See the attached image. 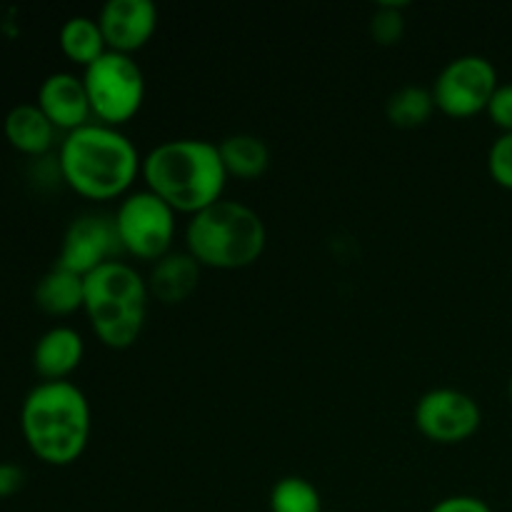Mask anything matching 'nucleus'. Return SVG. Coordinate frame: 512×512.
<instances>
[{"label":"nucleus","mask_w":512,"mask_h":512,"mask_svg":"<svg viewBox=\"0 0 512 512\" xmlns=\"http://www.w3.org/2000/svg\"><path fill=\"white\" fill-rule=\"evenodd\" d=\"M85 303V278L78 273L53 265L35 285V305L43 313L65 318L75 310L83 308Z\"/></svg>","instance_id":"obj_16"},{"label":"nucleus","mask_w":512,"mask_h":512,"mask_svg":"<svg viewBox=\"0 0 512 512\" xmlns=\"http://www.w3.org/2000/svg\"><path fill=\"white\" fill-rule=\"evenodd\" d=\"M85 353L83 338L68 325H55L40 335L33 350V368L43 380H65L80 365Z\"/></svg>","instance_id":"obj_13"},{"label":"nucleus","mask_w":512,"mask_h":512,"mask_svg":"<svg viewBox=\"0 0 512 512\" xmlns=\"http://www.w3.org/2000/svg\"><path fill=\"white\" fill-rule=\"evenodd\" d=\"M58 43L65 58L75 65H83V68L95 63L108 50L98 20L88 18V15H73V18L65 20Z\"/></svg>","instance_id":"obj_18"},{"label":"nucleus","mask_w":512,"mask_h":512,"mask_svg":"<svg viewBox=\"0 0 512 512\" xmlns=\"http://www.w3.org/2000/svg\"><path fill=\"white\" fill-rule=\"evenodd\" d=\"M115 218L123 253L140 260H160L175 238V210L150 190L128 195Z\"/></svg>","instance_id":"obj_7"},{"label":"nucleus","mask_w":512,"mask_h":512,"mask_svg":"<svg viewBox=\"0 0 512 512\" xmlns=\"http://www.w3.org/2000/svg\"><path fill=\"white\" fill-rule=\"evenodd\" d=\"M45 118L55 125V130H73L83 128L90 123V100L85 93L83 78L73 73H53L40 83L38 100H35Z\"/></svg>","instance_id":"obj_12"},{"label":"nucleus","mask_w":512,"mask_h":512,"mask_svg":"<svg viewBox=\"0 0 512 512\" xmlns=\"http://www.w3.org/2000/svg\"><path fill=\"white\" fill-rule=\"evenodd\" d=\"M118 255H123V245L113 215L85 213L78 215L65 230L55 265L85 278L100 265L118 260Z\"/></svg>","instance_id":"obj_10"},{"label":"nucleus","mask_w":512,"mask_h":512,"mask_svg":"<svg viewBox=\"0 0 512 512\" xmlns=\"http://www.w3.org/2000/svg\"><path fill=\"white\" fill-rule=\"evenodd\" d=\"M148 280L123 260H110L85 275V303L93 333L108 348H130L148 318Z\"/></svg>","instance_id":"obj_4"},{"label":"nucleus","mask_w":512,"mask_h":512,"mask_svg":"<svg viewBox=\"0 0 512 512\" xmlns=\"http://www.w3.org/2000/svg\"><path fill=\"white\" fill-rule=\"evenodd\" d=\"M20 433L30 453L45 465H73L90 440L88 398L70 380H43L25 395Z\"/></svg>","instance_id":"obj_2"},{"label":"nucleus","mask_w":512,"mask_h":512,"mask_svg":"<svg viewBox=\"0 0 512 512\" xmlns=\"http://www.w3.org/2000/svg\"><path fill=\"white\" fill-rule=\"evenodd\" d=\"M498 85V70L488 58L460 55L440 70L430 90H433L435 108L450 118H470L480 110H488Z\"/></svg>","instance_id":"obj_8"},{"label":"nucleus","mask_w":512,"mask_h":512,"mask_svg":"<svg viewBox=\"0 0 512 512\" xmlns=\"http://www.w3.org/2000/svg\"><path fill=\"white\" fill-rule=\"evenodd\" d=\"M25 485V473L15 463H0V500L13 498Z\"/></svg>","instance_id":"obj_25"},{"label":"nucleus","mask_w":512,"mask_h":512,"mask_svg":"<svg viewBox=\"0 0 512 512\" xmlns=\"http://www.w3.org/2000/svg\"><path fill=\"white\" fill-rule=\"evenodd\" d=\"M98 25L108 50L130 55L153 38L158 28V8L153 0H108L100 8Z\"/></svg>","instance_id":"obj_11"},{"label":"nucleus","mask_w":512,"mask_h":512,"mask_svg":"<svg viewBox=\"0 0 512 512\" xmlns=\"http://www.w3.org/2000/svg\"><path fill=\"white\" fill-rule=\"evenodd\" d=\"M405 3H380L375 8L373 18H370V33H373L375 43L380 45H395L400 43L405 33V18H403Z\"/></svg>","instance_id":"obj_21"},{"label":"nucleus","mask_w":512,"mask_h":512,"mask_svg":"<svg viewBox=\"0 0 512 512\" xmlns=\"http://www.w3.org/2000/svg\"><path fill=\"white\" fill-rule=\"evenodd\" d=\"M510 398H512V378H510Z\"/></svg>","instance_id":"obj_26"},{"label":"nucleus","mask_w":512,"mask_h":512,"mask_svg":"<svg viewBox=\"0 0 512 512\" xmlns=\"http://www.w3.org/2000/svg\"><path fill=\"white\" fill-rule=\"evenodd\" d=\"M220 158H223L225 173L240 180H253L268 170L270 150L263 138L250 133L228 135L218 143Z\"/></svg>","instance_id":"obj_17"},{"label":"nucleus","mask_w":512,"mask_h":512,"mask_svg":"<svg viewBox=\"0 0 512 512\" xmlns=\"http://www.w3.org/2000/svg\"><path fill=\"white\" fill-rule=\"evenodd\" d=\"M90 110L103 125L128 123L145 98V75L133 55L105 50L83 73Z\"/></svg>","instance_id":"obj_6"},{"label":"nucleus","mask_w":512,"mask_h":512,"mask_svg":"<svg viewBox=\"0 0 512 512\" xmlns=\"http://www.w3.org/2000/svg\"><path fill=\"white\" fill-rule=\"evenodd\" d=\"M433 110V90L423 88V85H403L390 95L388 105H385L388 120L398 128H418V125L428 123Z\"/></svg>","instance_id":"obj_19"},{"label":"nucleus","mask_w":512,"mask_h":512,"mask_svg":"<svg viewBox=\"0 0 512 512\" xmlns=\"http://www.w3.org/2000/svg\"><path fill=\"white\" fill-rule=\"evenodd\" d=\"M483 413L473 395L455 388L428 390L415 405V425L433 443L455 445L473 438Z\"/></svg>","instance_id":"obj_9"},{"label":"nucleus","mask_w":512,"mask_h":512,"mask_svg":"<svg viewBox=\"0 0 512 512\" xmlns=\"http://www.w3.org/2000/svg\"><path fill=\"white\" fill-rule=\"evenodd\" d=\"M185 243L200 265L238 270L248 268L263 255L268 230L250 205L220 198L218 203L190 215Z\"/></svg>","instance_id":"obj_5"},{"label":"nucleus","mask_w":512,"mask_h":512,"mask_svg":"<svg viewBox=\"0 0 512 512\" xmlns=\"http://www.w3.org/2000/svg\"><path fill=\"white\" fill-rule=\"evenodd\" d=\"M200 268L203 265L193 258V255L185 250V253H173L163 255L160 260H155L153 273L148 278V290L150 295L160 300L165 305H175L188 300L195 293L200 283Z\"/></svg>","instance_id":"obj_14"},{"label":"nucleus","mask_w":512,"mask_h":512,"mask_svg":"<svg viewBox=\"0 0 512 512\" xmlns=\"http://www.w3.org/2000/svg\"><path fill=\"white\" fill-rule=\"evenodd\" d=\"M430 512H493L488 508V503H483L475 495H453V498L440 500L438 505H433Z\"/></svg>","instance_id":"obj_24"},{"label":"nucleus","mask_w":512,"mask_h":512,"mask_svg":"<svg viewBox=\"0 0 512 512\" xmlns=\"http://www.w3.org/2000/svg\"><path fill=\"white\" fill-rule=\"evenodd\" d=\"M63 183L88 200L123 195L138 178L143 158L125 133L113 125L88 123L63 138L58 150Z\"/></svg>","instance_id":"obj_3"},{"label":"nucleus","mask_w":512,"mask_h":512,"mask_svg":"<svg viewBox=\"0 0 512 512\" xmlns=\"http://www.w3.org/2000/svg\"><path fill=\"white\" fill-rule=\"evenodd\" d=\"M488 170L495 183L512 190V133H503L490 145Z\"/></svg>","instance_id":"obj_22"},{"label":"nucleus","mask_w":512,"mask_h":512,"mask_svg":"<svg viewBox=\"0 0 512 512\" xmlns=\"http://www.w3.org/2000/svg\"><path fill=\"white\" fill-rule=\"evenodd\" d=\"M150 193L175 213L195 215L223 198L228 173L218 145L200 138H175L155 145L140 165Z\"/></svg>","instance_id":"obj_1"},{"label":"nucleus","mask_w":512,"mask_h":512,"mask_svg":"<svg viewBox=\"0 0 512 512\" xmlns=\"http://www.w3.org/2000/svg\"><path fill=\"white\" fill-rule=\"evenodd\" d=\"M270 512H323L320 493L305 478L290 475L270 490Z\"/></svg>","instance_id":"obj_20"},{"label":"nucleus","mask_w":512,"mask_h":512,"mask_svg":"<svg viewBox=\"0 0 512 512\" xmlns=\"http://www.w3.org/2000/svg\"><path fill=\"white\" fill-rule=\"evenodd\" d=\"M3 133L18 153L45 158L55 143V125L35 103H20L5 115Z\"/></svg>","instance_id":"obj_15"},{"label":"nucleus","mask_w":512,"mask_h":512,"mask_svg":"<svg viewBox=\"0 0 512 512\" xmlns=\"http://www.w3.org/2000/svg\"><path fill=\"white\" fill-rule=\"evenodd\" d=\"M488 115L503 133H512V83L498 85L488 103Z\"/></svg>","instance_id":"obj_23"}]
</instances>
